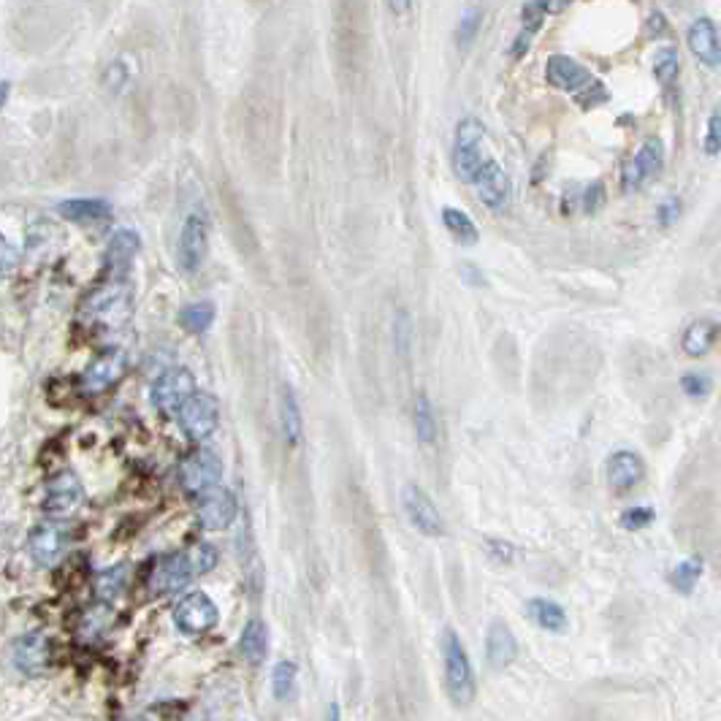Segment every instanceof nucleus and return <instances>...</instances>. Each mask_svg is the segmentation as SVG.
<instances>
[{"label": "nucleus", "instance_id": "1", "mask_svg": "<svg viewBox=\"0 0 721 721\" xmlns=\"http://www.w3.org/2000/svg\"><path fill=\"white\" fill-rule=\"evenodd\" d=\"M217 567V551L215 545L201 543L193 545L190 551H179L163 556L150 575V589L155 594H174L182 591L188 583L196 578L212 572Z\"/></svg>", "mask_w": 721, "mask_h": 721}, {"label": "nucleus", "instance_id": "2", "mask_svg": "<svg viewBox=\"0 0 721 721\" xmlns=\"http://www.w3.org/2000/svg\"><path fill=\"white\" fill-rule=\"evenodd\" d=\"M442 662H445V692H448L450 703L456 708L472 705L475 692H478L472 662H469L461 637L450 627L442 632Z\"/></svg>", "mask_w": 721, "mask_h": 721}, {"label": "nucleus", "instance_id": "3", "mask_svg": "<svg viewBox=\"0 0 721 721\" xmlns=\"http://www.w3.org/2000/svg\"><path fill=\"white\" fill-rule=\"evenodd\" d=\"M488 160H491V155H488L483 122L475 120V117H464L456 125V136H453V171H456V177L472 185Z\"/></svg>", "mask_w": 721, "mask_h": 721}, {"label": "nucleus", "instance_id": "4", "mask_svg": "<svg viewBox=\"0 0 721 721\" xmlns=\"http://www.w3.org/2000/svg\"><path fill=\"white\" fill-rule=\"evenodd\" d=\"M85 315L93 323L117 328L131 318V288L125 280H109L85 299Z\"/></svg>", "mask_w": 721, "mask_h": 721}, {"label": "nucleus", "instance_id": "5", "mask_svg": "<svg viewBox=\"0 0 721 721\" xmlns=\"http://www.w3.org/2000/svg\"><path fill=\"white\" fill-rule=\"evenodd\" d=\"M217 621H220V610L212 602V597H206L204 591H190L174 605V624L185 635L212 632L217 627Z\"/></svg>", "mask_w": 721, "mask_h": 721}, {"label": "nucleus", "instance_id": "6", "mask_svg": "<svg viewBox=\"0 0 721 721\" xmlns=\"http://www.w3.org/2000/svg\"><path fill=\"white\" fill-rule=\"evenodd\" d=\"M220 478H223V461L215 450H196L179 467L182 488L188 494H196V497L220 486Z\"/></svg>", "mask_w": 721, "mask_h": 721}, {"label": "nucleus", "instance_id": "7", "mask_svg": "<svg viewBox=\"0 0 721 721\" xmlns=\"http://www.w3.org/2000/svg\"><path fill=\"white\" fill-rule=\"evenodd\" d=\"M402 510L407 521L412 524L415 532L423 537H442L445 534V521H442L440 510L431 502L429 494L415 483H404L402 486Z\"/></svg>", "mask_w": 721, "mask_h": 721}, {"label": "nucleus", "instance_id": "8", "mask_svg": "<svg viewBox=\"0 0 721 721\" xmlns=\"http://www.w3.org/2000/svg\"><path fill=\"white\" fill-rule=\"evenodd\" d=\"M220 421V404L212 394H193L188 402L179 407V426L190 440H206L217 429Z\"/></svg>", "mask_w": 721, "mask_h": 721}, {"label": "nucleus", "instance_id": "9", "mask_svg": "<svg viewBox=\"0 0 721 721\" xmlns=\"http://www.w3.org/2000/svg\"><path fill=\"white\" fill-rule=\"evenodd\" d=\"M193 394H196V377L190 375L185 366H177V369H169L155 380L150 399L158 410L177 412Z\"/></svg>", "mask_w": 721, "mask_h": 721}, {"label": "nucleus", "instance_id": "10", "mask_svg": "<svg viewBox=\"0 0 721 721\" xmlns=\"http://www.w3.org/2000/svg\"><path fill=\"white\" fill-rule=\"evenodd\" d=\"M239 515V502L234 491L228 488H212L198 497V524L206 532H223L234 524Z\"/></svg>", "mask_w": 721, "mask_h": 721}, {"label": "nucleus", "instance_id": "11", "mask_svg": "<svg viewBox=\"0 0 721 721\" xmlns=\"http://www.w3.org/2000/svg\"><path fill=\"white\" fill-rule=\"evenodd\" d=\"M206 247H209V225H206V217L201 212H193L182 223V231H179V266L190 274L198 272L206 258Z\"/></svg>", "mask_w": 721, "mask_h": 721}, {"label": "nucleus", "instance_id": "12", "mask_svg": "<svg viewBox=\"0 0 721 721\" xmlns=\"http://www.w3.org/2000/svg\"><path fill=\"white\" fill-rule=\"evenodd\" d=\"M662 166H665V144L659 136H648L624 169V185L627 190L643 188L662 171Z\"/></svg>", "mask_w": 721, "mask_h": 721}, {"label": "nucleus", "instance_id": "13", "mask_svg": "<svg viewBox=\"0 0 721 721\" xmlns=\"http://www.w3.org/2000/svg\"><path fill=\"white\" fill-rule=\"evenodd\" d=\"M85 502V488L82 480L76 478L74 472H60L47 483V499H44V510L52 518H66L76 513V507Z\"/></svg>", "mask_w": 721, "mask_h": 721}, {"label": "nucleus", "instance_id": "14", "mask_svg": "<svg viewBox=\"0 0 721 721\" xmlns=\"http://www.w3.org/2000/svg\"><path fill=\"white\" fill-rule=\"evenodd\" d=\"M545 82L556 87V90L578 95L581 90H586L594 79H591L589 68L578 63L575 57L553 55L548 57V63H545Z\"/></svg>", "mask_w": 721, "mask_h": 721}, {"label": "nucleus", "instance_id": "15", "mask_svg": "<svg viewBox=\"0 0 721 721\" xmlns=\"http://www.w3.org/2000/svg\"><path fill=\"white\" fill-rule=\"evenodd\" d=\"M11 662L17 667L22 675H30L36 678L47 670L49 662V640L41 632H30V635H22L11 648Z\"/></svg>", "mask_w": 721, "mask_h": 721}, {"label": "nucleus", "instance_id": "16", "mask_svg": "<svg viewBox=\"0 0 721 721\" xmlns=\"http://www.w3.org/2000/svg\"><path fill=\"white\" fill-rule=\"evenodd\" d=\"M643 472H646V467H643L640 456L632 453V450H618L605 464V478H608L610 491H616V494L632 491L643 480Z\"/></svg>", "mask_w": 721, "mask_h": 721}, {"label": "nucleus", "instance_id": "17", "mask_svg": "<svg viewBox=\"0 0 721 721\" xmlns=\"http://www.w3.org/2000/svg\"><path fill=\"white\" fill-rule=\"evenodd\" d=\"M472 185L478 188V198L483 201V206L494 209V212L505 209V204L510 201V179H507L505 169L494 158L480 169Z\"/></svg>", "mask_w": 721, "mask_h": 721}, {"label": "nucleus", "instance_id": "18", "mask_svg": "<svg viewBox=\"0 0 721 721\" xmlns=\"http://www.w3.org/2000/svg\"><path fill=\"white\" fill-rule=\"evenodd\" d=\"M66 548L68 532L63 526L44 524L30 534V556H33V562L41 564V567H52L55 562H60Z\"/></svg>", "mask_w": 721, "mask_h": 721}, {"label": "nucleus", "instance_id": "19", "mask_svg": "<svg viewBox=\"0 0 721 721\" xmlns=\"http://www.w3.org/2000/svg\"><path fill=\"white\" fill-rule=\"evenodd\" d=\"M515 656H518V640L515 635L510 632L505 621H491V627H488V635H486V662L491 670H507V667L513 665Z\"/></svg>", "mask_w": 721, "mask_h": 721}, {"label": "nucleus", "instance_id": "20", "mask_svg": "<svg viewBox=\"0 0 721 721\" xmlns=\"http://www.w3.org/2000/svg\"><path fill=\"white\" fill-rule=\"evenodd\" d=\"M125 372V356L120 350H106L101 356L95 358L93 364L85 369V377H82V388L90 391V394H98V391H106L109 385L117 383Z\"/></svg>", "mask_w": 721, "mask_h": 721}, {"label": "nucleus", "instance_id": "21", "mask_svg": "<svg viewBox=\"0 0 721 721\" xmlns=\"http://www.w3.org/2000/svg\"><path fill=\"white\" fill-rule=\"evenodd\" d=\"M689 49H692V55L708 68H716L721 60V52H719V30L713 25V19L708 17H697L689 25Z\"/></svg>", "mask_w": 721, "mask_h": 721}, {"label": "nucleus", "instance_id": "22", "mask_svg": "<svg viewBox=\"0 0 721 721\" xmlns=\"http://www.w3.org/2000/svg\"><path fill=\"white\" fill-rule=\"evenodd\" d=\"M139 234L136 231H117L112 242L106 247V269L112 272V280H125V274L131 269L133 258L139 253Z\"/></svg>", "mask_w": 721, "mask_h": 721}, {"label": "nucleus", "instance_id": "23", "mask_svg": "<svg viewBox=\"0 0 721 721\" xmlns=\"http://www.w3.org/2000/svg\"><path fill=\"white\" fill-rule=\"evenodd\" d=\"M57 212L71 223H103L112 215V204L103 198H71L57 206Z\"/></svg>", "mask_w": 721, "mask_h": 721}, {"label": "nucleus", "instance_id": "24", "mask_svg": "<svg viewBox=\"0 0 721 721\" xmlns=\"http://www.w3.org/2000/svg\"><path fill=\"white\" fill-rule=\"evenodd\" d=\"M239 654L250 665H261L263 659H266V654H269V632H266L263 621L253 618V621L244 624L242 637H239Z\"/></svg>", "mask_w": 721, "mask_h": 721}, {"label": "nucleus", "instance_id": "25", "mask_svg": "<svg viewBox=\"0 0 721 721\" xmlns=\"http://www.w3.org/2000/svg\"><path fill=\"white\" fill-rule=\"evenodd\" d=\"M280 423L288 445L296 448L301 442V434H304V421H301L299 396H296L291 385H282L280 388Z\"/></svg>", "mask_w": 721, "mask_h": 721}, {"label": "nucleus", "instance_id": "26", "mask_svg": "<svg viewBox=\"0 0 721 721\" xmlns=\"http://www.w3.org/2000/svg\"><path fill=\"white\" fill-rule=\"evenodd\" d=\"M716 337H719V328H716L713 320H694L684 331L681 347H684L686 356L703 358L705 353H711V347L716 345Z\"/></svg>", "mask_w": 721, "mask_h": 721}, {"label": "nucleus", "instance_id": "27", "mask_svg": "<svg viewBox=\"0 0 721 721\" xmlns=\"http://www.w3.org/2000/svg\"><path fill=\"white\" fill-rule=\"evenodd\" d=\"M442 225L448 228V234L459 244L472 247V244L480 242V231L478 225H475V220H472L467 212L456 209V206H445V209H442Z\"/></svg>", "mask_w": 721, "mask_h": 721}, {"label": "nucleus", "instance_id": "28", "mask_svg": "<svg viewBox=\"0 0 721 721\" xmlns=\"http://www.w3.org/2000/svg\"><path fill=\"white\" fill-rule=\"evenodd\" d=\"M529 616L534 618V624L545 632H564L567 629V613L559 602L553 600H529Z\"/></svg>", "mask_w": 721, "mask_h": 721}, {"label": "nucleus", "instance_id": "29", "mask_svg": "<svg viewBox=\"0 0 721 721\" xmlns=\"http://www.w3.org/2000/svg\"><path fill=\"white\" fill-rule=\"evenodd\" d=\"M412 423H415V434L423 445H434L437 442V415L431 407L429 394L415 396V407H412Z\"/></svg>", "mask_w": 721, "mask_h": 721}, {"label": "nucleus", "instance_id": "30", "mask_svg": "<svg viewBox=\"0 0 721 721\" xmlns=\"http://www.w3.org/2000/svg\"><path fill=\"white\" fill-rule=\"evenodd\" d=\"M215 315L217 309L212 301H196V304H188L179 312V326L190 331V334H204L215 323Z\"/></svg>", "mask_w": 721, "mask_h": 721}, {"label": "nucleus", "instance_id": "31", "mask_svg": "<svg viewBox=\"0 0 721 721\" xmlns=\"http://www.w3.org/2000/svg\"><path fill=\"white\" fill-rule=\"evenodd\" d=\"M125 581H128V567L120 564V567H112V570H103L98 575V581H95V591H98V597L106 602L117 600L125 589Z\"/></svg>", "mask_w": 721, "mask_h": 721}, {"label": "nucleus", "instance_id": "32", "mask_svg": "<svg viewBox=\"0 0 721 721\" xmlns=\"http://www.w3.org/2000/svg\"><path fill=\"white\" fill-rule=\"evenodd\" d=\"M703 578V562L700 559H686L670 572V583H673L675 591H681V594H692L694 586L700 583Z\"/></svg>", "mask_w": 721, "mask_h": 721}, {"label": "nucleus", "instance_id": "33", "mask_svg": "<svg viewBox=\"0 0 721 721\" xmlns=\"http://www.w3.org/2000/svg\"><path fill=\"white\" fill-rule=\"evenodd\" d=\"M296 673H299V667L293 665V662H288V659H282V662L274 665L272 694L280 700V703H285V700L293 694V689H296Z\"/></svg>", "mask_w": 721, "mask_h": 721}, {"label": "nucleus", "instance_id": "34", "mask_svg": "<svg viewBox=\"0 0 721 721\" xmlns=\"http://www.w3.org/2000/svg\"><path fill=\"white\" fill-rule=\"evenodd\" d=\"M654 74L662 85H673L678 74H681V60L673 47H662L654 57Z\"/></svg>", "mask_w": 721, "mask_h": 721}, {"label": "nucleus", "instance_id": "35", "mask_svg": "<svg viewBox=\"0 0 721 721\" xmlns=\"http://www.w3.org/2000/svg\"><path fill=\"white\" fill-rule=\"evenodd\" d=\"M654 507H627L621 518H618V524L621 529H627V532H640V529H648V526L654 524Z\"/></svg>", "mask_w": 721, "mask_h": 721}, {"label": "nucleus", "instance_id": "36", "mask_svg": "<svg viewBox=\"0 0 721 721\" xmlns=\"http://www.w3.org/2000/svg\"><path fill=\"white\" fill-rule=\"evenodd\" d=\"M480 25H483V11L480 9L467 11V14L461 17L459 28H456V44H459V49L472 47V41L478 36Z\"/></svg>", "mask_w": 721, "mask_h": 721}, {"label": "nucleus", "instance_id": "37", "mask_svg": "<svg viewBox=\"0 0 721 721\" xmlns=\"http://www.w3.org/2000/svg\"><path fill=\"white\" fill-rule=\"evenodd\" d=\"M681 388H684L686 396L703 399V396L711 394V377H705L703 372H689V375L681 377Z\"/></svg>", "mask_w": 721, "mask_h": 721}, {"label": "nucleus", "instance_id": "38", "mask_svg": "<svg viewBox=\"0 0 721 721\" xmlns=\"http://www.w3.org/2000/svg\"><path fill=\"white\" fill-rule=\"evenodd\" d=\"M656 215H659V225H662V228H673V225L681 220V215H684V204H681V198L667 196L665 201L659 204V209H656Z\"/></svg>", "mask_w": 721, "mask_h": 721}, {"label": "nucleus", "instance_id": "39", "mask_svg": "<svg viewBox=\"0 0 721 721\" xmlns=\"http://www.w3.org/2000/svg\"><path fill=\"white\" fill-rule=\"evenodd\" d=\"M521 19H524V28L526 33H537V30L543 28V22H545V14H543V6L540 3H524L521 6Z\"/></svg>", "mask_w": 721, "mask_h": 721}, {"label": "nucleus", "instance_id": "40", "mask_svg": "<svg viewBox=\"0 0 721 721\" xmlns=\"http://www.w3.org/2000/svg\"><path fill=\"white\" fill-rule=\"evenodd\" d=\"M721 117L719 112H713L711 114V120H708V128H705V139H703V147L708 155H719L721 150Z\"/></svg>", "mask_w": 721, "mask_h": 721}, {"label": "nucleus", "instance_id": "41", "mask_svg": "<svg viewBox=\"0 0 721 721\" xmlns=\"http://www.w3.org/2000/svg\"><path fill=\"white\" fill-rule=\"evenodd\" d=\"M17 261H19L17 250L11 247L6 236L0 234V280H6V277L17 269Z\"/></svg>", "mask_w": 721, "mask_h": 721}, {"label": "nucleus", "instance_id": "42", "mask_svg": "<svg viewBox=\"0 0 721 721\" xmlns=\"http://www.w3.org/2000/svg\"><path fill=\"white\" fill-rule=\"evenodd\" d=\"M486 551H488V556H491V559L499 564H510L515 556L513 545L505 543V540H497V537H488Z\"/></svg>", "mask_w": 721, "mask_h": 721}, {"label": "nucleus", "instance_id": "43", "mask_svg": "<svg viewBox=\"0 0 721 721\" xmlns=\"http://www.w3.org/2000/svg\"><path fill=\"white\" fill-rule=\"evenodd\" d=\"M605 101H608V90L602 87V82H591L586 90L578 93V103L586 106V109H591V106H597V103H605Z\"/></svg>", "mask_w": 721, "mask_h": 721}, {"label": "nucleus", "instance_id": "44", "mask_svg": "<svg viewBox=\"0 0 721 721\" xmlns=\"http://www.w3.org/2000/svg\"><path fill=\"white\" fill-rule=\"evenodd\" d=\"M605 204V185L602 182H591L586 193H583V209L586 212H597Z\"/></svg>", "mask_w": 721, "mask_h": 721}, {"label": "nucleus", "instance_id": "45", "mask_svg": "<svg viewBox=\"0 0 721 721\" xmlns=\"http://www.w3.org/2000/svg\"><path fill=\"white\" fill-rule=\"evenodd\" d=\"M412 323L410 318H407V312H399L396 315V345H399V350H410V342H412Z\"/></svg>", "mask_w": 721, "mask_h": 721}, {"label": "nucleus", "instance_id": "46", "mask_svg": "<svg viewBox=\"0 0 721 721\" xmlns=\"http://www.w3.org/2000/svg\"><path fill=\"white\" fill-rule=\"evenodd\" d=\"M529 44H532V33L521 30V33H518V38H515L513 49H510V55H513L515 60H518V57H524L526 49H529Z\"/></svg>", "mask_w": 721, "mask_h": 721}, {"label": "nucleus", "instance_id": "47", "mask_svg": "<svg viewBox=\"0 0 721 721\" xmlns=\"http://www.w3.org/2000/svg\"><path fill=\"white\" fill-rule=\"evenodd\" d=\"M648 30H651L654 36H659V33H665V30H667L665 14H656V11H654V14L648 17Z\"/></svg>", "mask_w": 721, "mask_h": 721}, {"label": "nucleus", "instance_id": "48", "mask_svg": "<svg viewBox=\"0 0 721 721\" xmlns=\"http://www.w3.org/2000/svg\"><path fill=\"white\" fill-rule=\"evenodd\" d=\"M543 6V14H559V11H564L570 3H540Z\"/></svg>", "mask_w": 721, "mask_h": 721}, {"label": "nucleus", "instance_id": "49", "mask_svg": "<svg viewBox=\"0 0 721 721\" xmlns=\"http://www.w3.org/2000/svg\"><path fill=\"white\" fill-rule=\"evenodd\" d=\"M326 721H342V719H339V705L337 703H328Z\"/></svg>", "mask_w": 721, "mask_h": 721}, {"label": "nucleus", "instance_id": "50", "mask_svg": "<svg viewBox=\"0 0 721 721\" xmlns=\"http://www.w3.org/2000/svg\"><path fill=\"white\" fill-rule=\"evenodd\" d=\"M9 90H11L9 82H0V106H3V103H6V98H9Z\"/></svg>", "mask_w": 721, "mask_h": 721}, {"label": "nucleus", "instance_id": "51", "mask_svg": "<svg viewBox=\"0 0 721 721\" xmlns=\"http://www.w3.org/2000/svg\"><path fill=\"white\" fill-rule=\"evenodd\" d=\"M133 721H147V719H133Z\"/></svg>", "mask_w": 721, "mask_h": 721}]
</instances>
